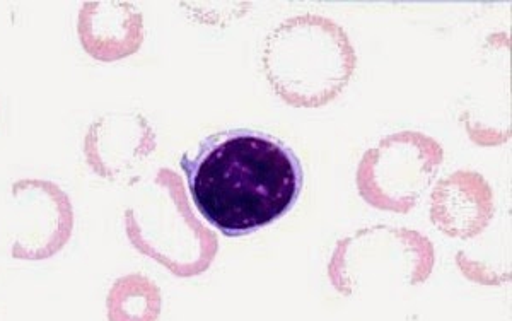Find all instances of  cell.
<instances>
[{
  "instance_id": "cell-1",
  "label": "cell",
  "mask_w": 512,
  "mask_h": 321,
  "mask_svg": "<svg viewBox=\"0 0 512 321\" xmlns=\"http://www.w3.org/2000/svg\"><path fill=\"white\" fill-rule=\"evenodd\" d=\"M180 166L198 212L227 238L279 221L303 192L304 173L292 147L260 130H222L185 152Z\"/></svg>"
},
{
  "instance_id": "cell-2",
  "label": "cell",
  "mask_w": 512,
  "mask_h": 321,
  "mask_svg": "<svg viewBox=\"0 0 512 321\" xmlns=\"http://www.w3.org/2000/svg\"><path fill=\"white\" fill-rule=\"evenodd\" d=\"M262 64L280 100L294 108H320L349 86L357 55L340 24L318 14H301L268 33Z\"/></svg>"
},
{
  "instance_id": "cell-3",
  "label": "cell",
  "mask_w": 512,
  "mask_h": 321,
  "mask_svg": "<svg viewBox=\"0 0 512 321\" xmlns=\"http://www.w3.org/2000/svg\"><path fill=\"white\" fill-rule=\"evenodd\" d=\"M125 231L135 250L176 277L204 274L219 251L217 234L195 216L181 176L169 168L158 170L139 205L125 211Z\"/></svg>"
},
{
  "instance_id": "cell-4",
  "label": "cell",
  "mask_w": 512,
  "mask_h": 321,
  "mask_svg": "<svg viewBox=\"0 0 512 321\" xmlns=\"http://www.w3.org/2000/svg\"><path fill=\"white\" fill-rule=\"evenodd\" d=\"M434 263L436 250L425 234L379 224L338 241L328 263V277L340 294L354 296L383 282L424 284Z\"/></svg>"
},
{
  "instance_id": "cell-5",
  "label": "cell",
  "mask_w": 512,
  "mask_h": 321,
  "mask_svg": "<svg viewBox=\"0 0 512 321\" xmlns=\"http://www.w3.org/2000/svg\"><path fill=\"white\" fill-rule=\"evenodd\" d=\"M443 163V146L431 135L395 132L364 152L355 173L357 190L379 211L408 214L432 187Z\"/></svg>"
},
{
  "instance_id": "cell-6",
  "label": "cell",
  "mask_w": 512,
  "mask_h": 321,
  "mask_svg": "<svg viewBox=\"0 0 512 321\" xmlns=\"http://www.w3.org/2000/svg\"><path fill=\"white\" fill-rule=\"evenodd\" d=\"M11 202L16 214L12 258L41 262L64 250L74 231L69 193L53 181L28 178L12 183Z\"/></svg>"
},
{
  "instance_id": "cell-7",
  "label": "cell",
  "mask_w": 512,
  "mask_h": 321,
  "mask_svg": "<svg viewBox=\"0 0 512 321\" xmlns=\"http://www.w3.org/2000/svg\"><path fill=\"white\" fill-rule=\"evenodd\" d=\"M156 147V132L142 113L113 111L89 125L82 154L94 175L132 185Z\"/></svg>"
},
{
  "instance_id": "cell-8",
  "label": "cell",
  "mask_w": 512,
  "mask_h": 321,
  "mask_svg": "<svg viewBox=\"0 0 512 321\" xmlns=\"http://www.w3.org/2000/svg\"><path fill=\"white\" fill-rule=\"evenodd\" d=\"M492 217L494 192L477 171H454L432 190L431 221L446 236L472 240L489 228Z\"/></svg>"
},
{
  "instance_id": "cell-9",
  "label": "cell",
  "mask_w": 512,
  "mask_h": 321,
  "mask_svg": "<svg viewBox=\"0 0 512 321\" xmlns=\"http://www.w3.org/2000/svg\"><path fill=\"white\" fill-rule=\"evenodd\" d=\"M84 52L103 64L127 59L144 43V16L130 2L89 0L77 16Z\"/></svg>"
},
{
  "instance_id": "cell-10",
  "label": "cell",
  "mask_w": 512,
  "mask_h": 321,
  "mask_svg": "<svg viewBox=\"0 0 512 321\" xmlns=\"http://www.w3.org/2000/svg\"><path fill=\"white\" fill-rule=\"evenodd\" d=\"M161 310V289L146 275L118 277L106 296L108 321H158Z\"/></svg>"
}]
</instances>
